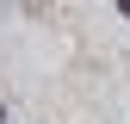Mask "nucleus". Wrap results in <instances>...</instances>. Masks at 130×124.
I'll use <instances>...</instances> for the list:
<instances>
[{
  "instance_id": "1",
  "label": "nucleus",
  "mask_w": 130,
  "mask_h": 124,
  "mask_svg": "<svg viewBox=\"0 0 130 124\" xmlns=\"http://www.w3.org/2000/svg\"><path fill=\"white\" fill-rule=\"evenodd\" d=\"M124 19H130V0H124Z\"/></svg>"
}]
</instances>
